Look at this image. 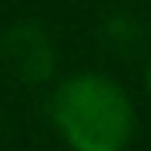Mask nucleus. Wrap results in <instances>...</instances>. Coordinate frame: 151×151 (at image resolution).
<instances>
[{
  "label": "nucleus",
  "mask_w": 151,
  "mask_h": 151,
  "mask_svg": "<svg viewBox=\"0 0 151 151\" xmlns=\"http://www.w3.org/2000/svg\"><path fill=\"white\" fill-rule=\"evenodd\" d=\"M106 42L119 49V53H127L130 56V49L141 42V25L130 18V14H113L109 21H106Z\"/></svg>",
  "instance_id": "7ed1b4c3"
},
{
  "label": "nucleus",
  "mask_w": 151,
  "mask_h": 151,
  "mask_svg": "<svg viewBox=\"0 0 151 151\" xmlns=\"http://www.w3.org/2000/svg\"><path fill=\"white\" fill-rule=\"evenodd\" d=\"M148 91H151V63H148Z\"/></svg>",
  "instance_id": "20e7f679"
},
{
  "label": "nucleus",
  "mask_w": 151,
  "mask_h": 151,
  "mask_svg": "<svg viewBox=\"0 0 151 151\" xmlns=\"http://www.w3.org/2000/svg\"><path fill=\"white\" fill-rule=\"evenodd\" d=\"M49 116L74 151H123L134 137L130 95L106 74H74L56 84Z\"/></svg>",
  "instance_id": "f257e3e1"
},
{
  "label": "nucleus",
  "mask_w": 151,
  "mask_h": 151,
  "mask_svg": "<svg viewBox=\"0 0 151 151\" xmlns=\"http://www.w3.org/2000/svg\"><path fill=\"white\" fill-rule=\"evenodd\" d=\"M0 60H4L7 74H14L21 84H42L53 77V67H56V53H53L49 35L32 21H21L4 32Z\"/></svg>",
  "instance_id": "f03ea898"
}]
</instances>
